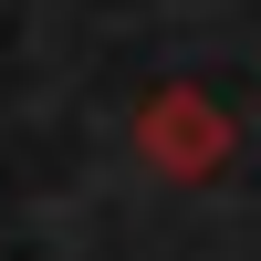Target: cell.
<instances>
[{
    "label": "cell",
    "instance_id": "cell-1",
    "mask_svg": "<svg viewBox=\"0 0 261 261\" xmlns=\"http://www.w3.org/2000/svg\"><path fill=\"white\" fill-rule=\"evenodd\" d=\"M136 146H146L157 178H220L230 167V115L199 94V84H157L146 115H136Z\"/></svg>",
    "mask_w": 261,
    "mask_h": 261
}]
</instances>
